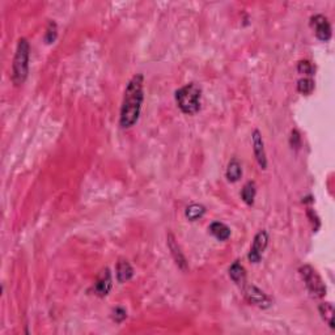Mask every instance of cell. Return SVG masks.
Listing matches in <instances>:
<instances>
[{"instance_id": "cell-1", "label": "cell", "mask_w": 335, "mask_h": 335, "mask_svg": "<svg viewBox=\"0 0 335 335\" xmlns=\"http://www.w3.org/2000/svg\"><path fill=\"white\" fill-rule=\"evenodd\" d=\"M143 84H144V78L142 74L134 76L127 84L121 107V118H119V125L122 129H130L139 119L140 109L144 100Z\"/></svg>"}, {"instance_id": "cell-2", "label": "cell", "mask_w": 335, "mask_h": 335, "mask_svg": "<svg viewBox=\"0 0 335 335\" xmlns=\"http://www.w3.org/2000/svg\"><path fill=\"white\" fill-rule=\"evenodd\" d=\"M29 57H30V45L28 39L20 38L12 65V82L14 83V85H21L28 78Z\"/></svg>"}, {"instance_id": "cell-3", "label": "cell", "mask_w": 335, "mask_h": 335, "mask_svg": "<svg viewBox=\"0 0 335 335\" xmlns=\"http://www.w3.org/2000/svg\"><path fill=\"white\" fill-rule=\"evenodd\" d=\"M200 97H202V89L195 83L186 84L185 86L175 90V101L178 103V107L185 114H195L200 109Z\"/></svg>"}, {"instance_id": "cell-4", "label": "cell", "mask_w": 335, "mask_h": 335, "mask_svg": "<svg viewBox=\"0 0 335 335\" xmlns=\"http://www.w3.org/2000/svg\"><path fill=\"white\" fill-rule=\"evenodd\" d=\"M300 274L301 278L305 282L307 288L314 297H324L326 295V285L318 272L314 270L312 266L305 264L303 267H300Z\"/></svg>"}, {"instance_id": "cell-5", "label": "cell", "mask_w": 335, "mask_h": 335, "mask_svg": "<svg viewBox=\"0 0 335 335\" xmlns=\"http://www.w3.org/2000/svg\"><path fill=\"white\" fill-rule=\"evenodd\" d=\"M268 244V235L266 231H259V232L255 235L253 241V246L250 249L249 253V260L253 262V263H258L262 258V254H263L264 249L267 248Z\"/></svg>"}, {"instance_id": "cell-6", "label": "cell", "mask_w": 335, "mask_h": 335, "mask_svg": "<svg viewBox=\"0 0 335 335\" xmlns=\"http://www.w3.org/2000/svg\"><path fill=\"white\" fill-rule=\"evenodd\" d=\"M244 292H245V297L250 304L257 305V307L262 308V309L271 307V304H272L270 297L264 292H262L259 288H257L255 285H246Z\"/></svg>"}, {"instance_id": "cell-7", "label": "cell", "mask_w": 335, "mask_h": 335, "mask_svg": "<svg viewBox=\"0 0 335 335\" xmlns=\"http://www.w3.org/2000/svg\"><path fill=\"white\" fill-rule=\"evenodd\" d=\"M310 21H312V26L316 30V36H317L318 39L326 42V41L332 38V25H330V22L325 16L316 14V16L310 18Z\"/></svg>"}, {"instance_id": "cell-8", "label": "cell", "mask_w": 335, "mask_h": 335, "mask_svg": "<svg viewBox=\"0 0 335 335\" xmlns=\"http://www.w3.org/2000/svg\"><path fill=\"white\" fill-rule=\"evenodd\" d=\"M111 274L109 268H103L97 276V280L94 283V292L100 297H105L107 293L110 292L111 289Z\"/></svg>"}, {"instance_id": "cell-9", "label": "cell", "mask_w": 335, "mask_h": 335, "mask_svg": "<svg viewBox=\"0 0 335 335\" xmlns=\"http://www.w3.org/2000/svg\"><path fill=\"white\" fill-rule=\"evenodd\" d=\"M253 150L259 167L262 169H266L267 168V159H266V152H264L263 140H262L260 132L258 130L253 132Z\"/></svg>"}, {"instance_id": "cell-10", "label": "cell", "mask_w": 335, "mask_h": 335, "mask_svg": "<svg viewBox=\"0 0 335 335\" xmlns=\"http://www.w3.org/2000/svg\"><path fill=\"white\" fill-rule=\"evenodd\" d=\"M168 246H169V249H170L171 255L174 258L177 266H178L179 268H182V270H186L187 263H186L185 257H183V254H182L181 249H179L178 244L175 243V239L173 235H168Z\"/></svg>"}, {"instance_id": "cell-11", "label": "cell", "mask_w": 335, "mask_h": 335, "mask_svg": "<svg viewBox=\"0 0 335 335\" xmlns=\"http://www.w3.org/2000/svg\"><path fill=\"white\" fill-rule=\"evenodd\" d=\"M134 276V268L125 259H121L117 263V279L119 283H125Z\"/></svg>"}, {"instance_id": "cell-12", "label": "cell", "mask_w": 335, "mask_h": 335, "mask_svg": "<svg viewBox=\"0 0 335 335\" xmlns=\"http://www.w3.org/2000/svg\"><path fill=\"white\" fill-rule=\"evenodd\" d=\"M208 229H210L211 235L215 236L220 241H225L231 237V229H229L228 225H225L221 221H214Z\"/></svg>"}, {"instance_id": "cell-13", "label": "cell", "mask_w": 335, "mask_h": 335, "mask_svg": "<svg viewBox=\"0 0 335 335\" xmlns=\"http://www.w3.org/2000/svg\"><path fill=\"white\" fill-rule=\"evenodd\" d=\"M229 276L232 279L233 282L237 283V284H244L246 279V272L245 268L239 260L233 262V264L229 267Z\"/></svg>"}, {"instance_id": "cell-14", "label": "cell", "mask_w": 335, "mask_h": 335, "mask_svg": "<svg viewBox=\"0 0 335 335\" xmlns=\"http://www.w3.org/2000/svg\"><path fill=\"white\" fill-rule=\"evenodd\" d=\"M243 175V168L237 159H232L229 161L228 168H227V178L231 182H237Z\"/></svg>"}, {"instance_id": "cell-15", "label": "cell", "mask_w": 335, "mask_h": 335, "mask_svg": "<svg viewBox=\"0 0 335 335\" xmlns=\"http://www.w3.org/2000/svg\"><path fill=\"white\" fill-rule=\"evenodd\" d=\"M318 309H320V314H321L322 320H324L330 328L334 329V307L332 305V303L321 304Z\"/></svg>"}, {"instance_id": "cell-16", "label": "cell", "mask_w": 335, "mask_h": 335, "mask_svg": "<svg viewBox=\"0 0 335 335\" xmlns=\"http://www.w3.org/2000/svg\"><path fill=\"white\" fill-rule=\"evenodd\" d=\"M206 214V208H204V206H202V204H196V203H193L190 204L187 208H186V218L189 219L190 221H195L198 220V219H200L203 215Z\"/></svg>"}, {"instance_id": "cell-17", "label": "cell", "mask_w": 335, "mask_h": 335, "mask_svg": "<svg viewBox=\"0 0 335 335\" xmlns=\"http://www.w3.org/2000/svg\"><path fill=\"white\" fill-rule=\"evenodd\" d=\"M255 193H257V190H255V183L253 181H249L244 186L243 191H241V196H243L244 202L246 204H251L254 203V198H255Z\"/></svg>"}, {"instance_id": "cell-18", "label": "cell", "mask_w": 335, "mask_h": 335, "mask_svg": "<svg viewBox=\"0 0 335 335\" xmlns=\"http://www.w3.org/2000/svg\"><path fill=\"white\" fill-rule=\"evenodd\" d=\"M314 89V82L312 79L304 78L300 79L299 83H297V90L303 94H310Z\"/></svg>"}, {"instance_id": "cell-19", "label": "cell", "mask_w": 335, "mask_h": 335, "mask_svg": "<svg viewBox=\"0 0 335 335\" xmlns=\"http://www.w3.org/2000/svg\"><path fill=\"white\" fill-rule=\"evenodd\" d=\"M58 37V26L57 24L54 21L49 22V25H47V30H46V36H45V41L46 43H53Z\"/></svg>"}, {"instance_id": "cell-20", "label": "cell", "mask_w": 335, "mask_h": 335, "mask_svg": "<svg viewBox=\"0 0 335 335\" xmlns=\"http://www.w3.org/2000/svg\"><path fill=\"white\" fill-rule=\"evenodd\" d=\"M297 70H299L300 74H304V75H313L314 72L313 66H312V63H310L309 61L299 62Z\"/></svg>"}, {"instance_id": "cell-21", "label": "cell", "mask_w": 335, "mask_h": 335, "mask_svg": "<svg viewBox=\"0 0 335 335\" xmlns=\"http://www.w3.org/2000/svg\"><path fill=\"white\" fill-rule=\"evenodd\" d=\"M127 317V312H126L123 308H115L114 312H113V320L118 324H121L123 320H126Z\"/></svg>"}, {"instance_id": "cell-22", "label": "cell", "mask_w": 335, "mask_h": 335, "mask_svg": "<svg viewBox=\"0 0 335 335\" xmlns=\"http://www.w3.org/2000/svg\"><path fill=\"white\" fill-rule=\"evenodd\" d=\"M291 146H292V148L295 147L296 150H299L300 146H301V136H300L297 130H293L292 134H291Z\"/></svg>"}]
</instances>
